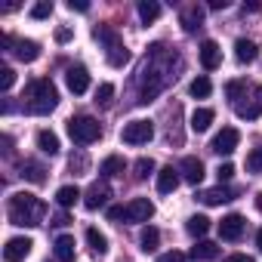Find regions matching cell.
Returning <instances> with one entry per match:
<instances>
[{"label":"cell","instance_id":"cell-7","mask_svg":"<svg viewBox=\"0 0 262 262\" xmlns=\"http://www.w3.org/2000/svg\"><path fill=\"white\" fill-rule=\"evenodd\" d=\"M108 198H111L108 182H93L83 194V207L86 210H102V207H108Z\"/></svg>","mask_w":262,"mask_h":262},{"label":"cell","instance_id":"cell-9","mask_svg":"<svg viewBox=\"0 0 262 262\" xmlns=\"http://www.w3.org/2000/svg\"><path fill=\"white\" fill-rule=\"evenodd\" d=\"M65 83H68V90H71L74 96H83V93L90 90V71H86L83 65H71V68L65 71Z\"/></svg>","mask_w":262,"mask_h":262},{"label":"cell","instance_id":"cell-44","mask_svg":"<svg viewBox=\"0 0 262 262\" xmlns=\"http://www.w3.org/2000/svg\"><path fill=\"white\" fill-rule=\"evenodd\" d=\"M247 10H250V13H259V10H262V0H250V4H244V13H247Z\"/></svg>","mask_w":262,"mask_h":262},{"label":"cell","instance_id":"cell-42","mask_svg":"<svg viewBox=\"0 0 262 262\" xmlns=\"http://www.w3.org/2000/svg\"><path fill=\"white\" fill-rule=\"evenodd\" d=\"M74 34H71V28H56V43H68Z\"/></svg>","mask_w":262,"mask_h":262},{"label":"cell","instance_id":"cell-35","mask_svg":"<svg viewBox=\"0 0 262 262\" xmlns=\"http://www.w3.org/2000/svg\"><path fill=\"white\" fill-rule=\"evenodd\" d=\"M50 13H53V4H50V0H40V4L31 7V19H50Z\"/></svg>","mask_w":262,"mask_h":262},{"label":"cell","instance_id":"cell-36","mask_svg":"<svg viewBox=\"0 0 262 262\" xmlns=\"http://www.w3.org/2000/svg\"><path fill=\"white\" fill-rule=\"evenodd\" d=\"M13 83H16V71H13L10 65H4V68H0V90L7 93V90H10Z\"/></svg>","mask_w":262,"mask_h":262},{"label":"cell","instance_id":"cell-17","mask_svg":"<svg viewBox=\"0 0 262 262\" xmlns=\"http://www.w3.org/2000/svg\"><path fill=\"white\" fill-rule=\"evenodd\" d=\"M256 56H259V47H256L253 40H247V37H237V40H234V59H237L241 65L256 62Z\"/></svg>","mask_w":262,"mask_h":262},{"label":"cell","instance_id":"cell-23","mask_svg":"<svg viewBox=\"0 0 262 262\" xmlns=\"http://www.w3.org/2000/svg\"><path fill=\"white\" fill-rule=\"evenodd\" d=\"M37 148L43 151V155H59V136L53 133V129H40L37 133Z\"/></svg>","mask_w":262,"mask_h":262},{"label":"cell","instance_id":"cell-45","mask_svg":"<svg viewBox=\"0 0 262 262\" xmlns=\"http://www.w3.org/2000/svg\"><path fill=\"white\" fill-rule=\"evenodd\" d=\"M225 262H253V259H250V256H244V253H234V256H228Z\"/></svg>","mask_w":262,"mask_h":262},{"label":"cell","instance_id":"cell-29","mask_svg":"<svg viewBox=\"0 0 262 262\" xmlns=\"http://www.w3.org/2000/svg\"><path fill=\"white\" fill-rule=\"evenodd\" d=\"M188 93H191L194 99H207V96L213 93V83H210V77H194V80H191V86H188Z\"/></svg>","mask_w":262,"mask_h":262},{"label":"cell","instance_id":"cell-48","mask_svg":"<svg viewBox=\"0 0 262 262\" xmlns=\"http://www.w3.org/2000/svg\"><path fill=\"white\" fill-rule=\"evenodd\" d=\"M256 247H259V250H262V228H259V231H256Z\"/></svg>","mask_w":262,"mask_h":262},{"label":"cell","instance_id":"cell-4","mask_svg":"<svg viewBox=\"0 0 262 262\" xmlns=\"http://www.w3.org/2000/svg\"><path fill=\"white\" fill-rule=\"evenodd\" d=\"M68 136H71L77 145H93V142L102 136V126H99L96 117H90V114H77V117L68 120Z\"/></svg>","mask_w":262,"mask_h":262},{"label":"cell","instance_id":"cell-38","mask_svg":"<svg viewBox=\"0 0 262 262\" xmlns=\"http://www.w3.org/2000/svg\"><path fill=\"white\" fill-rule=\"evenodd\" d=\"M231 176H234V167H231V164H219V167H216V179H219V182H228Z\"/></svg>","mask_w":262,"mask_h":262},{"label":"cell","instance_id":"cell-24","mask_svg":"<svg viewBox=\"0 0 262 262\" xmlns=\"http://www.w3.org/2000/svg\"><path fill=\"white\" fill-rule=\"evenodd\" d=\"M80 198H83V194H80V188H77V185H62V188L56 191V201H59V207H62V210L74 207Z\"/></svg>","mask_w":262,"mask_h":262},{"label":"cell","instance_id":"cell-3","mask_svg":"<svg viewBox=\"0 0 262 262\" xmlns=\"http://www.w3.org/2000/svg\"><path fill=\"white\" fill-rule=\"evenodd\" d=\"M28 111L31 114H50L56 105H59V93L53 86V80H34L28 86Z\"/></svg>","mask_w":262,"mask_h":262},{"label":"cell","instance_id":"cell-49","mask_svg":"<svg viewBox=\"0 0 262 262\" xmlns=\"http://www.w3.org/2000/svg\"><path fill=\"white\" fill-rule=\"evenodd\" d=\"M256 207H259V210H262V194H256Z\"/></svg>","mask_w":262,"mask_h":262},{"label":"cell","instance_id":"cell-13","mask_svg":"<svg viewBox=\"0 0 262 262\" xmlns=\"http://www.w3.org/2000/svg\"><path fill=\"white\" fill-rule=\"evenodd\" d=\"M201 65H204L207 71H216V68L222 65V50H219L216 40H204V43H201Z\"/></svg>","mask_w":262,"mask_h":262},{"label":"cell","instance_id":"cell-1","mask_svg":"<svg viewBox=\"0 0 262 262\" xmlns=\"http://www.w3.org/2000/svg\"><path fill=\"white\" fill-rule=\"evenodd\" d=\"M7 216H10V222L19 225V228H34V225L43 222L47 207H43V201H40L37 194H31V191H19V194L10 198Z\"/></svg>","mask_w":262,"mask_h":262},{"label":"cell","instance_id":"cell-25","mask_svg":"<svg viewBox=\"0 0 262 262\" xmlns=\"http://www.w3.org/2000/svg\"><path fill=\"white\" fill-rule=\"evenodd\" d=\"M123 170H126V161H123L120 155H108V158L102 161V167H99L102 176H120Z\"/></svg>","mask_w":262,"mask_h":262},{"label":"cell","instance_id":"cell-33","mask_svg":"<svg viewBox=\"0 0 262 262\" xmlns=\"http://www.w3.org/2000/svg\"><path fill=\"white\" fill-rule=\"evenodd\" d=\"M111 99H114V83H99L96 102H99V105H111Z\"/></svg>","mask_w":262,"mask_h":262},{"label":"cell","instance_id":"cell-6","mask_svg":"<svg viewBox=\"0 0 262 262\" xmlns=\"http://www.w3.org/2000/svg\"><path fill=\"white\" fill-rule=\"evenodd\" d=\"M237 142H241V133H237V129H234V126H222V133L213 136L210 148H213L216 155H231V151L237 148Z\"/></svg>","mask_w":262,"mask_h":262},{"label":"cell","instance_id":"cell-27","mask_svg":"<svg viewBox=\"0 0 262 262\" xmlns=\"http://www.w3.org/2000/svg\"><path fill=\"white\" fill-rule=\"evenodd\" d=\"M139 244H142V250H145V253L158 250V244H161V231H158L155 225H145V228H142V237H139Z\"/></svg>","mask_w":262,"mask_h":262},{"label":"cell","instance_id":"cell-32","mask_svg":"<svg viewBox=\"0 0 262 262\" xmlns=\"http://www.w3.org/2000/svg\"><path fill=\"white\" fill-rule=\"evenodd\" d=\"M133 170H136V179H148V176L155 173V161H151V158H139Z\"/></svg>","mask_w":262,"mask_h":262},{"label":"cell","instance_id":"cell-8","mask_svg":"<svg viewBox=\"0 0 262 262\" xmlns=\"http://www.w3.org/2000/svg\"><path fill=\"white\" fill-rule=\"evenodd\" d=\"M244 228H247V219H244L241 213H228V216H222V222H219L222 241H241Z\"/></svg>","mask_w":262,"mask_h":262},{"label":"cell","instance_id":"cell-21","mask_svg":"<svg viewBox=\"0 0 262 262\" xmlns=\"http://www.w3.org/2000/svg\"><path fill=\"white\" fill-rule=\"evenodd\" d=\"M22 176H25L28 182H34V185H43V182H47V167L37 164V161H25V164H22Z\"/></svg>","mask_w":262,"mask_h":262},{"label":"cell","instance_id":"cell-20","mask_svg":"<svg viewBox=\"0 0 262 262\" xmlns=\"http://www.w3.org/2000/svg\"><path fill=\"white\" fill-rule=\"evenodd\" d=\"M16 59H22V62H34L37 56H40V43L37 40H16Z\"/></svg>","mask_w":262,"mask_h":262},{"label":"cell","instance_id":"cell-40","mask_svg":"<svg viewBox=\"0 0 262 262\" xmlns=\"http://www.w3.org/2000/svg\"><path fill=\"white\" fill-rule=\"evenodd\" d=\"M108 219H111V222L126 219V207H108Z\"/></svg>","mask_w":262,"mask_h":262},{"label":"cell","instance_id":"cell-39","mask_svg":"<svg viewBox=\"0 0 262 262\" xmlns=\"http://www.w3.org/2000/svg\"><path fill=\"white\" fill-rule=\"evenodd\" d=\"M68 167H71V173H74V170L83 173V170H86V155H71V164H68Z\"/></svg>","mask_w":262,"mask_h":262},{"label":"cell","instance_id":"cell-11","mask_svg":"<svg viewBox=\"0 0 262 262\" xmlns=\"http://www.w3.org/2000/svg\"><path fill=\"white\" fill-rule=\"evenodd\" d=\"M155 216V204L148 198H136L126 204V222H148Z\"/></svg>","mask_w":262,"mask_h":262},{"label":"cell","instance_id":"cell-47","mask_svg":"<svg viewBox=\"0 0 262 262\" xmlns=\"http://www.w3.org/2000/svg\"><path fill=\"white\" fill-rule=\"evenodd\" d=\"M53 225H68V216H65V213H56V216H53Z\"/></svg>","mask_w":262,"mask_h":262},{"label":"cell","instance_id":"cell-31","mask_svg":"<svg viewBox=\"0 0 262 262\" xmlns=\"http://www.w3.org/2000/svg\"><path fill=\"white\" fill-rule=\"evenodd\" d=\"M158 16H161V7L155 4V0H142V4H139V19H142L145 25H151Z\"/></svg>","mask_w":262,"mask_h":262},{"label":"cell","instance_id":"cell-26","mask_svg":"<svg viewBox=\"0 0 262 262\" xmlns=\"http://www.w3.org/2000/svg\"><path fill=\"white\" fill-rule=\"evenodd\" d=\"M86 244H90V250H93L96 256H105V253H108V237H105L99 228H86Z\"/></svg>","mask_w":262,"mask_h":262},{"label":"cell","instance_id":"cell-43","mask_svg":"<svg viewBox=\"0 0 262 262\" xmlns=\"http://www.w3.org/2000/svg\"><path fill=\"white\" fill-rule=\"evenodd\" d=\"M68 10H77V13H86V10H90V4H86V0H68Z\"/></svg>","mask_w":262,"mask_h":262},{"label":"cell","instance_id":"cell-30","mask_svg":"<svg viewBox=\"0 0 262 262\" xmlns=\"http://www.w3.org/2000/svg\"><path fill=\"white\" fill-rule=\"evenodd\" d=\"M185 228H188L191 237H204L207 228H210V219H207V216H191V219L185 222Z\"/></svg>","mask_w":262,"mask_h":262},{"label":"cell","instance_id":"cell-28","mask_svg":"<svg viewBox=\"0 0 262 262\" xmlns=\"http://www.w3.org/2000/svg\"><path fill=\"white\" fill-rule=\"evenodd\" d=\"M191 256H194V259H216V256H219V247H216L213 241H198V244L191 247Z\"/></svg>","mask_w":262,"mask_h":262},{"label":"cell","instance_id":"cell-46","mask_svg":"<svg viewBox=\"0 0 262 262\" xmlns=\"http://www.w3.org/2000/svg\"><path fill=\"white\" fill-rule=\"evenodd\" d=\"M228 0H210V10H225Z\"/></svg>","mask_w":262,"mask_h":262},{"label":"cell","instance_id":"cell-18","mask_svg":"<svg viewBox=\"0 0 262 262\" xmlns=\"http://www.w3.org/2000/svg\"><path fill=\"white\" fill-rule=\"evenodd\" d=\"M179 170H173V167H164V170H158V191L161 194H173L176 188H179Z\"/></svg>","mask_w":262,"mask_h":262},{"label":"cell","instance_id":"cell-37","mask_svg":"<svg viewBox=\"0 0 262 262\" xmlns=\"http://www.w3.org/2000/svg\"><path fill=\"white\" fill-rule=\"evenodd\" d=\"M244 90H247V83H244V80H228V83H225V96H228L231 102H237V96H241Z\"/></svg>","mask_w":262,"mask_h":262},{"label":"cell","instance_id":"cell-16","mask_svg":"<svg viewBox=\"0 0 262 262\" xmlns=\"http://www.w3.org/2000/svg\"><path fill=\"white\" fill-rule=\"evenodd\" d=\"M179 22H182V28L191 34V31H198L201 25H204V7H198V4H191V7H185L182 10V16H179Z\"/></svg>","mask_w":262,"mask_h":262},{"label":"cell","instance_id":"cell-22","mask_svg":"<svg viewBox=\"0 0 262 262\" xmlns=\"http://www.w3.org/2000/svg\"><path fill=\"white\" fill-rule=\"evenodd\" d=\"M213 120H216L213 108H198V111L191 114V129H194V133H207Z\"/></svg>","mask_w":262,"mask_h":262},{"label":"cell","instance_id":"cell-15","mask_svg":"<svg viewBox=\"0 0 262 262\" xmlns=\"http://www.w3.org/2000/svg\"><path fill=\"white\" fill-rule=\"evenodd\" d=\"M234 198V191L231 188H204V191H198V201L201 204H207V207H219V204H225V201H231Z\"/></svg>","mask_w":262,"mask_h":262},{"label":"cell","instance_id":"cell-34","mask_svg":"<svg viewBox=\"0 0 262 262\" xmlns=\"http://www.w3.org/2000/svg\"><path fill=\"white\" fill-rule=\"evenodd\" d=\"M247 170H250V173H262V145L247 155Z\"/></svg>","mask_w":262,"mask_h":262},{"label":"cell","instance_id":"cell-19","mask_svg":"<svg viewBox=\"0 0 262 262\" xmlns=\"http://www.w3.org/2000/svg\"><path fill=\"white\" fill-rule=\"evenodd\" d=\"M53 250H56V259H59V262H74V259H77V253H74V237H71V234H59Z\"/></svg>","mask_w":262,"mask_h":262},{"label":"cell","instance_id":"cell-41","mask_svg":"<svg viewBox=\"0 0 262 262\" xmlns=\"http://www.w3.org/2000/svg\"><path fill=\"white\" fill-rule=\"evenodd\" d=\"M158 262H185V256H182L179 250H170V253H164V256H158Z\"/></svg>","mask_w":262,"mask_h":262},{"label":"cell","instance_id":"cell-12","mask_svg":"<svg viewBox=\"0 0 262 262\" xmlns=\"http://www.w3.org/2000/svg\"><path fill=\"white\" fill-rule=\"evenodd\" d=\"M262 114V86H253L250 102H237V117L244 120H256Z\"/></svg>","mask_w":262,"mask_h":262},{"label":"cell","instance_id":"cell-5","mask_svg":"<svg viewBox=\"0 0 262 262\" xmlns=\"http://www.w3.org/2000/svg\"><path fill=\"white\" fill-rule=\"evenodd\" d=\"M151 136H155L151 120H129V123H123V129H120V139H123L126 145H145Z\"/></svg>","mask_w":262,"mask_h":262},{"label":"cell","instance_id":"cell-14","mask_svg":"<svg viewBox=\"0 0 262 262\" xmlns=\"http://www.w3.org/2000/svg\"><path fill=\"white\" fill-rule=\"evenodd\" d=\"M179 173H182V179L185 182H191V185H201V179H204V164H201V158H182V164H179Z\"/></svg>","mask_w":262,"mask_h":262},{"label":"cell","instance_id":"cell-2","mask_svg":"<svg viewBox=\"0 0 262 262\" xmlns=\"http://www.w3.org/2000/svg\"><path fill=\"white\" fill-rule=\"evenodd\" d=\"M93 37H96L99 43H105V59H108L111 68H123V65L129 62V50L123 47V40H120V34H117L114 28L96 25V28H93Z\"/></svg>","mask_w":262,"mask_h":262},{"label":"cell","instance_id":"cell-10","mask_svg":"<svg viewBox=\"0 0 262 262\" xmlns=\"http://www.w3.org/2000/svg\"><path fill=\"white\" fill-rule=\"evenodd\" d=\"M31 247H34L31 237H10L7 247H4V259L7 262H25V256L31 253Z\"/></svg>","mask_w":262,"mask_h":262}]
</instances>
